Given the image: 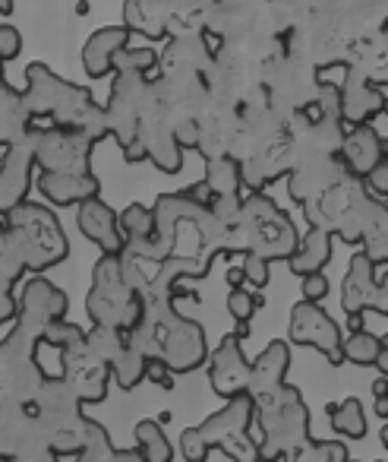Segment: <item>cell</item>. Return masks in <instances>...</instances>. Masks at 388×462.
I'll use <instances>...</instances> for the list:
<instances>
[{
	"label": "cell",
	"instance_id": "52",
	"mask_svg": "<svg viewBox=\"0 0 388 462\" xmlns=\"http://www.w3.org/2000/svg\"><path fill=\"white\" fill-rule=\"evenodd\" d=\"M14 14V0H0V16H10Z\"/></svg>",
	"mask_w": 388,
	"mask_h": 462
},
{
	"label": "cell",
	"instance_id": "5",
	"mask_svg": "<svg viewBox=\"0 0 388 462\" xmlns=\"http://www.w3.org/2000/svg\"><path fill=\"white\" fill-rule=\"evenodd\" d=\"M253 421L259 424L262 440H259V456L262 462L287 459L293 449L306 447L312 440L310 437V409H306L303 396L297 386L284 383L275 393L253 399Z\"/></svg>",
	"mask_w": 388,
	"mask_h": 462
},
{
	"label": "cell",
	"instance_id": "47",
	"mask_svg": "<svg viewBox=\"0 0 388 462\" xmlns=\"http://www.w3.org/2000/svg\"><path fill=\"white\" fill-rule=\"evenodd\" d=\"M228 282H230V289H247V276H243V266H230V270H228Z\"/></svg>",
	"mask_w": 388,
	"mask_h": 462
},
{
	"label": "cell",
	"instance_id": "55",
	"mask_svg": "<svg viewBox=\"0 0 388 462\" xmlns=\"http://www.w3.org/2000/svg\"><path fill=\"white\" fill-rule=\"evenodd\" d=\"M379 346H382V348H388V333H385V336H379Z\"/></svg>",
	"mask_w": 388,
	"mask_h": 462
},
{
	"label": "cell",
	"instance_id": "19",
	"mask_svg": "<svg viewBox=\"0 0 388 462\" xmlns=\"http://www.w3.org/2000/svg\"><path fill=\"white\" fill-rule=\"evenodd\" d=\"M385 155H388V146L373 124H356V127L344 130L341 159H344V165H347L350 178L363 180L382 159H385Z\"/></svg>",
	"mask_w": 388,
	"mask_h": 462
},
{
	"label": "cell",
	"instance_id": "9",
	"mask_svg": "<svg viewBox=\"0 0 388 462\" xmlns=\"http://www.w3.org/2000/svg\"><path fill=\"white\" fill-rule=\"evenodd\" d=\"M35 124V168L41 174H64V178H89L92 149L95 140L79 130L54 127L45 117H32Z\"/></svg>",
	"mask_w": 388,
	"mask_h": 462
},
{
	"label": "cell",
	"instance_id": "44",
	"mask_svg": "<svg viewBox=\"0 0 388 462\" xmlns=\"http://www.w3.org/2000/svg\"><path fill=\"white\" fill-rule=\"evenodd\" d=\"M146 380L161 390H174V371L161 358H146Z\"/></svg>",
	"mask_w": 388,
	"mask_h": 462
},
{
	"label": "cell",
	"instance_id": "30",
	"mask_svg": "<svg viewBox=\"0 0 388 462\" xmlns=\"http://www.w3.org/2000/svg\"><path fill=\"white\" fill-rule=\"evenodd\" d=\"M325 411H329L331 430L338 437H347V440H363L366 437V411H363V402L356 396L331 402Z\"/></svg>",
	"mask_w": 388,
	"mask_h": 462
},
{
	"label": "cell",
	"instance_id": "18",
	"mask_svg": "<svg viewBox=\"0 0 388 462\" xmlns=\"http://www.w3.org/2000/svg\"><path fill=\"white\" fill-rule=\"evenodd\" d=\"M70 310V298L67 291H60L54 282H48L45 276H32L23 285L20 295V317L39 323L41 329H48L54 320H64Z\"/></svg>",
	"mask_w": 388,
	"mask_h": 462
},
{
	"label": "cell",
	"instance_id": "26",
	"mask_svg": "<svg viewBox=\"0 0 388 462\" xmlns=\"http://www.w3.org/2000/svg\"><path fill=\"white\" fill-rule=\"evenodd\" d=\"M363 254L375 266L388 263V203L379 197H369L366 216H363Z\"/></svg>",
	"mask_w": 388,
	"mask_h": 462
},
{
	"label": "cell",
	"instance_id": "20",
	"mask_svg": "<svg viewBox=\"0 0 388 462\" xmlns=\"http://www.w3.org/2000/svg\"><path fill=\"white\" fill-rule=\"evenodd\" d=\"M341 86V124L344 127H356V124H369L375 115H382V86L363 79L360 73H350Z\"/></svg>",
	"mask_w": 388,
	"mask_h": 462
},
{
	"label": "cell",
	"instance_id": "7",
	"mask_svg": "<svg viewBox=\"0 0 388 462\" xmlns=\"http://www.w3.org/2000/svg\"><path fill=\"white\" fill-rule=\"evenodd\" d=\"M86 310H89L95 327L121 329V333H130V329L140 327L142 314H146V301L127 282L121 257L102 254L98 263L92 266V289L89 298H86Z\"/></svg>",
	"mask_w": 388,
	"mask_h": 462
},
{
	"label": "cell",
	"instance_id": "24",
	"mask_svg": "<svg viewBox=\"0 0 388 462\" xmlns=\"http://www.w3.org/2000/svg\"><path fill=\"white\" fill-rule=\"evenodd\" d=\"M39 190L48 203L54 206H83L89 199H98L102 180L95 174L89 178H64V174H41L39 171Z\"/></svg>",
	"mask_w": 388,
	"mask_h": 462
},
{
	"label": "cell",
	"instance_id": "53",
	"mask_svg": "<svg viewBox=\"0 0 388 462\" xmlns=\"http://www.w3.org/2000/svg\"><path fill=\"white\" fill-rule=\"evenodd\" d=\"M379 443H382V447L388 449V421L382 424V430H379Z\"/></svg>",
	"mask_w": 388,
	"mask_h": 462
},
{
	"label": "cell",
	"instance_id": "42",
	"mask_svg": "<svg viewBox=\"0 0 388 462\" xmlns=\"http://www.w3.org/2000/svg\"><path fill=\"white\" fill-rule=\"evenodd\" d=\"M363 184H366V190L373 193V197L388 199V155L366 174V178H363Z\"/></svg>",
	"mask_w": 388,
	"mask_h": 462
},
{
	"label": "cell",
	"instance_id": "37",
	"mask_svg": "<svg viewBox=\"0 0 388 462\" xmlns=\"http://www.w3.org/2000/svg\"><path fill=\"white\" fill-rule=\"evenodd\" d=\"M123 26H127L130 32H142L146 39H165V26L155 23L152 16L142 14L136 0H127V4H123Z\"/></svg>",
	"mask_w": 388,
	"mask_h": 462
},
{
	"label": "cell",
	"instance_id": "17",
	"mask_svg": "<svg viewBox=\"0 0 388 462\" xmlns=\"http://www.w3.org/2000/svg\"><path fill=\"white\" fill-rule=\"evenodd\" d=\"M77 225L102 254H114V257H121L123 247H127V238H123V231H121V216H117V212L111 209L102 197L79 206Z\"/></svg>",
	"mask_w": 388,
	"mask_h": 462
},
{
	"label": "cell",
	"instance_id": "33",
	"mask_svg": "<svg viewBox=\"0 0 388 462\" xmlns=\"http://www.w3.org/2000/svg\"><path fill=\"white\" fill-rule=\"evenodd\" d=\"M158 64H161V58L155 48H123V51H117L114 60H111V70L152 77V73H158Z\"/></svg>",
	"mask_w": 388,
	"mask_h": 462
},
{
	"label": "cell",
	"instance_id": "12",
	"mask_svg": "<svg viewBox=\"0 0 388 462\" xmlns=\"http://www.w3.org/2000/svg\"><path fill=\"white\" fill-rule=\"evenodd\" d=\"M60 377L64 383L77 393L79 402H102L108 396V383H111V367L104 365L98 355L89 352L86 346V336L77 339L73 346L60 348Z\"/></svg>",
	"mask_w": 388,
	"mask_h": 462
},
{
	"label": "cell",
	"instance_id": "15",
	"mask_svg": "<svg viewBox=\"0 0 388 462\" xmlns=\"http://www.w3.org/2000/svg\"><path fill=\"white\" fill-rule=\"evenodd\" d=\"M350 171L344 165L341 152H322V155H310V159L297 162L291 168V180H287V190L291 199L297 206L310 203V199L329 193L331 187H338L341 180H347Z\"/></svg>",
	"mask_w": 388,
	"mask_h": 462
},
{
	"label": "cell",
	"instance_id": "13",
	"mask_svg": "<svg viewBox=\"0 0 388 462\" xmlns=\"http://www.w3.org/2000/svg\"><path fill=\"white\" fill-rule=\"evenodd\" d=\"M41 449H48V437L39 421L35 402L0 405V462L20 459V456L29 453H41Z\"/></svg>",
	"mask_w": 388,
	"mask_h": 462
},
{
	"label": "cell",
	"instance_id": "40",
	"mask_svg": "<svg viewBox=\"0 0 388 462\" xmlns=\"http://www.w3.org/2000/svg\"><path fill=\"white\" fill-rule=\"evenodd\" d=\"M240 266H243V276H247V285H253V289H266L268 276H272V273H268V260L256 257V254H243Z\"/></svg>",
	"mask_w": 388,
	"mask_h": 462
},
{
	"label": "cell",
	"instance_id": "35",
	"mask_svg": "<svg viewBox=\"0 0 388 462\" xmlns=\"http://www.w3.org/2000/svg\"><path fill=\"white\" fill-rule=\"evenodd\" d=\"M379 336L366 333V329H356V333H347L344 339L341 352H344V361L350 365H360V367H373L375 355H379Z\"/></svg>",
	"mask_w": 388,
	"mask_h": 462
},
{
	"label": "cell",
	"instance_id": "50",
	"mask_svg": "<svg viewBox=\"0 0 388 462\" xmlns=\"http://www.w3.org/2000/svg\"><path fill=\"white\" fill-rule=\"evenodd\" d=\"M373 396H388V377H375L373 380Z\"/></svg>",
	"mask_w": 388,
	"mask_h": 462
},
{
	"label": "cell",
	"instance_id": "45",
	"mask_svg": "<svg viewBox=\"0 0 388 462\" xmlns=\"http://www.w3.org/2000/svg\"><path fill=\"white\" fill-rule=\"evenodd\" d=\"M186 193H190L196 203H203V206H209V199H212V190H209V184L205 180H199V184H193V187H186Z\"/></svg>",
	"mask_w": 388,
	"mask_h": 462
},
{
	"label": "cell",
	"instance_id": "36",
	"mask_svg": "<svg viewBox=\"0 0 388 462\" xmlns=\"http://www.w3.org/2000/svg\"><path fill=\"white\" fill-rule=\"evenodd\" d=\"M79 462H117V449L111 443L108 430L98 421H89V440H86V449L77 456Z\"/></svg>",
	"mask_w": 388,
	"mask_h": 462
},
{
	"label": "cell",
	"instance_id": "38",
	"mask_svg": "<svg viewBox=\"0 0 388 462\" xmlns=\"http://www.w3.org/2000/svg\"><path fill=\"white\" fill-rule=\"evenodd\" d=\"M262 304L266 301H262L259 291H249V289H230V295H228V310L237 323H249Z\"/></svg>",
	"mask_w": 388,
	"mask_h": 462
},
{
	"label": "cell",
	"instance_id": "4",
	"mask_svg": "<svg viewBox=\"0 0 388 462\" xmlns=\"http://www.w3.org/2000/svg\"><path fill=\"white\" fill-rule=\"evenodd\" d=\"M4 222H7L10 245H14L16 257L23 260L26 273L41 276L70 257V241L64 235V225L45 203L26 199L16 209H10Z\"/></svg>",
	"mask_w": 388,
	"mask_h": 462
},
{
	"label": "cell",
	"instance_id": "23",
	"mask_svg": "<svg viewBox=\"0 0 388 462\" xmlns=\"http://www.w3.org/2000/svg\"><path fill=\"white\" fill-rule=\"evenodd\" d=\"M23 273H26V266L16 257L14 245H10V235H7V222L0 216V327H4V323H14L16 314H20V301H16V295H14V285L20 282Z\"/></svg>",
	"mask_w": 388,
	"mask_h": 462
},
{
	"label": "cell",
	"instance_id": "22",
	"mask_svg": "<svg viewBox=\"0 0 388 462\" xmlns=\"http://www.w3.org/2000/svg\"><path fill=\"white\" fill-rule=\"evenodd\" d=\"M123 48H130V29L123 26V23L121 26H104V29H98V32H92L83 48L86 73H89L92 79L108 77L111 60H114V54L123 51Z\"/></svg>",
	"mask_w": 388,
	"mask_h": 462
},
{
	"label": "cell",
	"instance_id": "6",
	"mask_svg": "<svg viewBox=\"0 0 388 462\" xmlns=\"http://www.w3.org/2000/svg\"><path fill=\"white\" fill-rule=\"evenodd\" d=\"M300 247L297 225L284 209L272 203L266 190L243 197L240 225L234 231V254H256L262 260H291Z\"/></svg>",
	"mask_w": 388,
	"mask_h": 462
},
{
	"label": "cell",
	"instance_id": "46",
	"mask_svg": "<svg viewBox=\"0 0 388 462\" xmlns=\"http://www.w3.org/2000/svg\"><path fill=\"white\" fill-rule=\"evenodd\" d=\"M10 462H58V456L51 449H41V453H29V456H20V459H10Z\"/></svg>",
	"mask_w": 388,
	"mask_h": 462
},
{
	"label": "cell",
	"instance_id": "57",
	"mask_svg": "<svg viewBox=\"0 0 388 462\" xmlns=\"http://www.w3.org/2000/svg\"><path fill=\"white\" fill-rule=\"evenodd\" d=\"M350 462H356V459H350Z\"/></svg>",
	"mask_w": 388,
	"mask_h": 462
},
{
	"label": "cell",
	"instance_id": "27",
	"mask_svg": "<svg viewBox=\"0 0 388 462\" xmlns=\"http://www.w3.org/2000/svg\"><path fill=\"white\" fill-rule=\"evenodd\" d=\"M205 184L212 197H240L243 193V165L228 152H205Z\"/></svg>",
	"mask_w": 388,
	"mask_h": 462
},
{
	"label": "cell",
	"instance_id": "10",
	"mask_svg": "<svg viewBox=\"0 0 388 462\" xmlns=\"http://www.w3.org/2000/svg\"><path fill=\"white\" fill-rule=\"evenodd\" d=\"M341 308L347 317H356L363 310L388 317V270L375 273V263L363 251L350 257L347 276L341 282Z\"/></svg>",
	"mask_w": 388,
	"mask_h": 462
},
{
	"label": "cell",
	"instance_id": "28",
	"mask_svg": "<svg viewBox=\"0 0 388 462\" xmlns=\"http://www.w3.org/2000/svg\"><path fill=\"white\" fill-rule=\"evenodd\" d=\"M331 260V235L325 228H310L300 238V247L287 266H291L293 276H310V273H322Z\"/></svg>",
	"mask_w": 388,
	"mask_h": 462
},
{
	"label": "cell",
	"instance_id": "51",
	"mask_svg": "<svg viewBox=\"0 0 388 462\" xmlns=\"http://www.w3.org/2000/svg\"><path fill=\"white\" fill-rule=\"evenodd\" d=\"M347 323H350V333H356V329H363V314H356V317H347Z\"/></svg>",
	"mask_w": 388,
	"mask_h": 462
},
{
	"label": "cell",
	"instance_id": "48",
	"mask_svg": "<svg viewBox=\"0 0 388 462\" xmlns=\"http://www.w3.org/2000/svg\"><path fill=\"white\" fill-rule=\"evenodd\" d=\"M373 367L379 371V377H388V348H379V355H375Z\"/></svg>",
	"mask_w": 388,
	"mask_h": 462
},
{
	"label": "cell",
	"instance_id": "41",
	"mask_svg": "<svg viewBox=\"0 0 388 462\" xmlns=\"http://www.w3.org/2000/svg\"><path fill=\"white\" fill-rule=\"evenodd\" d=\"M23 51V35L16 26H10V23H4L0 26V64H7V60L20 58Z\"/></svg>",
	"mask_w": 388,
	"mask_h": 462
},
{
	"label": "cell",
	"instance_id": "31",
	"mask_svg": "<svg viewBox=\"0 0 388 462\" xmlns=\"http://www.w3.org/2000/svg\"><path fill=\"white\" fill-rule=\"evenodd\" d=\"M136 449L146 462H174V447L155 418H142L136 424Z\"/></svg>",
	"mask_w": 388,
	"mask_h": 462
},
{
	"label": "cell",
	"instance_id": "34",
	"mask_svg": "<svg viewBox=\"0 0 388 462\" xmlns=\"http://www.w3.org/2000/svg\"><path fill=\"white\" fill-rule=\"evenodd\" d=\"M284 462H350V456L341 440H310L306 447L293 449Z\"/></svg>",
	"mask_w": 388,
	"mask_h": 462
},
{
	"label": "cell",
	"instance_id": "1",
	"mask_svg": "<svg viewBox=\"0 0 388 462\" xmlns=\"http://www.w3.org/2000/svg\"><path fill=\"white\" fill-rule=\"evenodd\" d=\"M146 314L127 342L142 358H161L174 374H190L209 361L205 329L174 308L171 295H146Z\"/></svg>",
	"mask_w": 388,
	"mask_h": 462
},
{
	"label": "cell",
	"instance_id": "54",
	"mask_svg": "<svg viewBox=\"0 0 388 462\" xmlns=\"http://www.w3.org/2000/svg\"><path fill=\"white\" fill-rule=\"evenodd\" d=\"M382 115H388V96H382Z\"/></svg>",
	"mask_w": 388,
	"mask_h": 462
},
{
	"label": "cell",
	"instance_id": "56",
	"mask_svg": "<svg viewBox=\"0 0 388 462\" xmlns=\"http://www.w3.org/2000/svg\"><path fill=\"white\" fill-rule=\"evenodd\" d=\"M0 155H4V146H0Z\"/></svg>",
	"mask_w": 388,
	"mask_h": 462
},
{
	"label": "cell",
	"instance_id": "39",
	"mask_svg": "<svg viewBox=\"0 0 388 462\" xmlns=\"http://www.w3.org/2000/svg\"><path fill=\"white\" fill-rule=\"evenodd\" d=\"M86 336V329L83 327H77L73 320H54L51 327L45 329V339H41V346H51V348H67V346H73L77 339H83Z\"/></svg>",
	"mask_w": 388,
	"mask_h": 462
},
{
	"label": "cell",
	"instance_id": "2",
	"mask_svg": "<svg viewBox=\"0 0 388 462\" xmlns=\"http://www.w3.org/2000/svg\"><path fill=\"white\" fill-rule=\"evenodd\" d=\"M26 108L32 117H45L54 127L79 130V134L92 136V140H104L108 136V115L104 105L95 102L86 86L67 83L48 64H29L26 67Z\"/></svg>",
	"mask_w": 388,
	"mask_h": 462
},
{
	"label": "cell",
	"instance_id": "25",
	"mask_svg": "<svg viewBox=\"0 0 388 462\" xmlns=\"http://www.w3.org/2000/svg\"><path fill=\"white\" fill-rule=\"evenodd\" d=\"M29 127H32V115H29L23 92L7 86V79H0V146L7 149L20 143Z\"/></svg>",
	"mask_w": 388,
	"mask_h": 462
},
{
	"label": "cell",
	"instance_id": "32",
	"mask_svg": "<svg viewBox=\"0 0 388 462\" xmlns=\"http://www.w3.org/2000/svg\"><path fill=\"white\" fill-rule=\"evenodd\" d=\"M111 377L117 380L121 390H136V386L146 380V358L127 342V346L121 348V355L111 361Z\"/></svg>",
	"mask_w": 388,
	"mask_h": 462
},
{
	"label": "cell",
	"instance_id": "43",
	"mask_svg": "<svg viewBox=\"0 0 388 462\" xmlns=\"http://www.w3.org/2000/svg\"><path fill=\"white\" fill-rule=\"evenodd\" d=\"M300 291H303V301H325V295H329V279L322 276V273H310V276H303V282H300Z\"/></svg>",
	"mask_w": 388,
	"mask_h": 462
},
{
	"label": "cell",
	"instance_id": "16",
	"mask_svg": "<svg viewBox=\"0 0 388 462\" xmlns=\"http://www.w3.org/2000/svg\"><path fill=\"white\" fill-rule=\"evenodd\" d=\"M209 383L224 402L234 396H249V361L237 333L221 336L215 352H209Z\"/></svg>",
	"mask_w": 388,
	"mask_h": 462
},
{
	"label": "cell",
	"instance_id": "49",
	"mask_svg": "<svg viewBox=\"0 0 388 462\" xmlns=\"http://www.w3.org/2000/svg\"><path fill=\"white\" fill-rule=\"evenodd\" d=\"M373 415H379L382 421H388V396H379L373 402Z\"/></svg>",
	"mask_w": 388,
	"mask_h": 462
},
{
	"label": "cell",
	"instance_id": "21",
	"mask_svg": "<svg viewBox=\"0 0 388 462\" xmlns=\"http://www.w3.org/2000/svg\"><path fill=\"white\" fill-rule=\"evenodd\" d=\"M287 367H291V348H287V342L272 339L259 352V358L249 361V396H266V393L284 386Z\"/></svg>",
	"mask_w": 388,
	"mask_h": 462
},
{
	"label": "cell",
	"instance_id": "3",
	"mask_svg": "<svg viewBox=\"0 0 388 462\" xmlns=\"http://www.w3.org/2000/svg\"><path fill=\"white\" fill-rule=\"evenodd\" d=\"M253 396H234L196 428L180 434V453L186 462H205L209 449H221L234 462H262L259 440H253Z\"/></svg>",
	"mask_w": 388,
	"mask_h": 462
},
{
	"label": "cell",
	"instance_id": "29",
	"mask_svg": "<svg viewBox=\"0 0 388 462\" xmlns=\"http://www.w3.org/2000/svg\"><path fill=\"white\" fill-rule=\"evenodd\" d=\"M121 231H123V238H127L123 254L136 257V254L146 251L155 235V212L142 203H130L127 209L121 212Z\"/></svg>",
	"mask_w": 388,
	"mask_h": 462
},
{
	"label": "cell",
	"instance_id": "14",
	"mask_svg": "<svg viewBox=\"0 0 388 462\" xmlns=\"http://www.w3.org/2000/svg\"><path fill=\"white\" fill-rule=\"evenodd\" d=\"M35 171V124L20 143L4 149L0 155V216H7L20 203H26V193L32 187Z\"/></svg>",
	"mask_w": 388,
	"mask_h": 462
},
{
	"label": "cell",
	"instance_id": "8",
	"mask_svg": "<svg viewBox=\"0 0 388 462\" xmlns=\"http://www.w3.org/2000/svg\"><path fill=\"white\" fill-rule=\"evenodd\" d=\"M32 402L41 428H45L48 449L54 456L83 453L86 440H89V418L83 415V402L64 383V377H48Z\"/></svg>",
	"mask_w": 388,
	"mask_h": 462
},
{
	"label": "cell",
	"instance_id": "11",
	"mask_svg": "<svg viewBox=\"0 0 388 462\" xmlns=\"http://www.w3.org/2000/svg\"><path fill=\"white\" fill-rule=\"evenodd\" d=\"M287 336H291L293 346H310L316 352L325 355L329 365H344V336L341 327L325 314V308L312 301H297L291 308V327H287Z\"/></svg>",
	"mask_w": 388,
	"mask_h": 462
}]
</instances>
